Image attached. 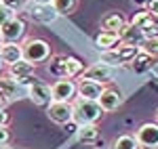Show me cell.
<instances>
[{"instance_id": "obj_1", "label": "cell", "mask_w": 158, "mask_h": 149, "mask_svg": "<svg viewBox=\"0 0 158 149\" xmlns=\"http://www.w3.org/2000/svg\"><path fill=\"white\" fill-rule=\"evenodd\" d=\"M47 72L57 78H78V76L85 72V63L80 61L78 57H72V55H55L49 59V65H47Z\"/></svg>"}, {"instance_id": "obj_2", "label": "cell", "mask_w": 158, "mask_h": 149, "mask_svg": "<svg viewBox=\"0 0 158 149\" xmlns=\"http://www.w3.org/2000/svg\"><path fill=\"white\" fill-rule=\"evenodd\" d=\"M72 122L78 126H86V124H97L101 120V107L97 105V101H85V99H74L72 101Z\"/></svg>"}, {"instance_id": "obj_3", "label": "cell", "mask_w": 158, "mask_h": 149, "mask_svg": "<svg viewBox=\"0 0 158 149\" xmlns=\"http://www.w3.org/2000/svg\"><path fill=\"white\" fill-rule=\"evenodd\" d=\"M21 49H23V59L27 63H44L51 59V46L47 40H40V38H30V40H25L23 44H21Z\"/></svg>"}, {"instance_id": "obj_4", "label": "cell", "mask_w": 158, "mask_h": 149, "mask_svg": "<svg viewBox=\"0 0 158 149\" xmlns=\"http://www.w3.org/2000/svg\"><path fill=\"white\" fill-rule=\"evenodd\" d=\"M51 99L53 103H72L76 99V82L68 78H59L51 84Z\"/></svg>"}, {"instance_id": "obj_5", "label": "cell", "mask_w": 158, "mask_h": 149, "mask_svg": "<svg viewBox=\"0 0 158 149\" xmlns=\"http://www.w3.org/2000/svg\"><path fill=\"white\" fill-rule=\"evenodd\" d=\"M135 141L139 149H158V124L156 122H146L135 130Z\"/></svg>"}, {"instance_id": "obj_6", "label": "cell", "mask_w": 158, "mask_h": 149, "mask_svg": "<svg viewBox=\"0 0 158 149\" xmlns=\"http://www.w3.org/2000/svg\"><path fill=\"white\" fill-rule=\"evenodd\" d=\"M25 13H27V17H30L34 23H44V25L53 23V21L59 17V15L55 13V9H53V4H36V2H30L27 9H25Z\"/></svg>"}, {"instance_id": "obj_7", "label": "cell", "mask_w": 158, "mask_h": 149, "mask_svg": "<svg viewBox=\"0 0 158 149\" xmlns=\"http://www.w3.org/2000/svg\"><path fill=\"white\" fill-rule=\"evenodd\" d=\"M80 80H91V82H97V84H110V82H114V69L103 65V63H93L91 67H86L80 74Z\"/></svg>"}, {"instance_id": "obj_8", "label": "cell", "mask_w": 158, "mask_h": 149, "mask_svg": "<svg viewBox=\"0 0 158 149\" xmlns=\"http://www.w3.org/2000/svg\"><path fill=\"white\" fill-rule=\"evenodd\" d=\"M47 118H49L53 124L59 126H68L72 124V103H51L47 107Z\"/></svg>"}, {"instance_id": "obj_9", "label": "cell", "mask_w": 158, "mask_h": 149, "mask_svg": "<svg viewBox=\"0 0 158 149\" xmlns=\"http://www.w3.org/2000/svg\"><path fill=\"white\" fill-rule=\"evenodd\" d=\"M27 97L32 99L34 105L44 107V109L53 103V99H51V86H49V84H44V82H40V80L32 82V84L27 86Z\"/></svg>"}, {"instance_id": "obj_10", "label": "cell", "mask_w": 158, "mask_h": 149, "mask_svg": "<svg viewBox=\"0 0 158 149\" xmlns=\"http://www.w3.org/2000/svg\"><path fill=\"white\" fill-rule=\"evenodd\" d=\"M0 34H2L4 42H17L19 44V40L25 36V21L21 17H13L11 21H6L0 27Z\"/></svg>"}, {"instance_id": "obj_11", "label": "cell", "mask_w": 158, "mask_h": 149, "mask_svg": "<svg viewBox=\"0 0 158 149\" xmlns=\"http://www.w3.org/2000/svg\"><path fill=\"white\" fill-rule=\"evenodd\" d=\"M103 84L91 82V80H78L76 82V99H85V101H97L103 92Z\"/></svg>"}, {"instance_id": "obj_12", "label": "cell", "mask_w": 158, "mask_h": 149, "mask_svg": "<svg viewBox=\"0 0 158 149\" xmlns=\"http://www.w3.org/2000/svg\"><path fill=\"white\" fill-rule=\"evenodd\" d=\"M122 92L120 90H116V88H103V92H101V97L97 99V105L101 107V112H116L118 107L122 105Z\"/></svg>"}, {"instance_id": "obj_13", "label": "cell", "mask_w": 158, "mask_h": 149, "mask_svg": "<svg viewBox=\"0 0 158 149\" xmlns=\"http://www.w3.org/2000/svg\"><path fill=\"white\" fill-rule=\"evenodd\" d=\"M0 59H2V63H6V65H13V63L21 61L23 59L21 44H17V42H4L0 46Z\"/></svg>"}, {"instance_id": "obj_14", "label": "cell", "mask_w": 158, "mask_h": 149, "mask_svg": "<svg viewBox=\"0 0 158 149\" xmlns=\"http://www.w3.org/2000/svg\"><path fill=\"white\" fill-rule=\"evenodd\" d=\"M118 36H120L122 44H131V46H141V42L146 40L143 34H141V29L135 27V25H131L129 21H127V25L118 32Z\"/></svg>"}, {"instance_id": "obj_15", "label": "cell", "mask_w": 158, "mask_h": 149, "mask_svg": "<svg viewBox=\"0 0 158 149\" xmlns=\"http://www.w3.org/2000/svg\"><path fill=\"white\" fill-rule=\"evenodd\" d=\"M120 36L116 34V32H103L101 29V34H97L95 38V46H97L101 53H106V50H114L116 46H120Z\"/></svg>"}, {"instance_id": "obj_16", "label": "cell", "mask_w": 158, "mask_h": 149, "mask_svg": "<svg viewBox=\"0 0 158 149\" xmlns=\"http://www.w3.org/2000/svg\"><path fill=\"white\" fill-rule=\"evenodd\" d=\"M34 72H36V65H34V63H27L25 59H21V61L9 65V74H11L13 80H23V78H30V76H34Z\"/></svg>"}, {"instance_id": "obj_17", "label": "cell", "mask_w": 158, "mask_h": 149, "mask_svg": "<svg viewBox=\"0 0 158 149\" xmlns=\"http://www.w3.org/2000/svg\"><path fill=\"white\" fill-rule=\"evenodd\" d=\"M124 25H127V19L122 17V13H108V15L101 17V27H103V32H116V34H118Z\"/></svg>"}, {"instance_id": "obj_18", "label": "cell", "mask_w": 158, "mask_h": 149, "mask_svg": "<svg viewBox=\"0 0 158 149\" xmlns=\"http://www.w3.org/2000/svg\"><path fill=\"white\" fill-rule=\"evenodd\" d=\"M76 137H78V141H80V143H85V145H93V143H97V139H99V128H97V124L78 126Z\"/></svg>"}, {"instance_id": "obj_19", "label": "cell", "mask_w": 158, "mask_h": 149, "mask_svg": "<svg viewBox=\"0 0 158 149\" xmlns=\"http://www.w3.org/2000/svg\"><path fill=\"white\" fill-rule=\"evenodd\" d=\"M17 92H19V84H17V80L0 76V95H2L6 101H13V99H17Z\"/></svg>"}, {"instance_id": "obj_20", "label": "cell", "mask_w": 158, "mask_h": 149, "mask_svg": "<svg viewBox=\"0 0 158 149\" xmlns=\"http://www.w3.org/2000/svg\"><path fill=\"white\" fill-rule=\"evenodd\" d=\"M131 63H133L131 67H133L135 74H143V72H148V69L154 67V57H150V55H146V53H139Z\"/></svg>"}, {"instance_id": "obj_21", "label": "cell", "mask_w": 158, "mask_h": 149, "mask_svg": "<svg viewBox=\"0 0 158 149\" xmlns=\"http://www.w3.org/2000/svg\"><path fill=\"white\" fill-rule=\"evenodd\" d=\"M116 53H118V57H120V63L122 65H127V63H131L141 53L139 46H131V44H120V46H116Z\"/></svg>"}, {"instance_id": "obj_22", "label": "cell", "mask_w": 158, "mask_h": 149, "mask_svg": "<svg viewBox=\"0 0 158 149\" xmlns=\"http://www.w3.org/2000/svg\"><path fill=\"white\" fill-rule=\"evenodd\" d=\"M53 9L57 15H72L78 9V0H53Z\"/></svg>"}, {"instance_id": "obj_23", "label": "cell", "mask_w": 158, "mask_h": 149, "mask_svg": "<svg viewBox=\"0 0 158 149\" xmlns=\"http://www.w3.org/2000/svg\"><path fill=\"white\" fill-rule=\"evenodd\" d=\"M112 149H139L133 135H120L112 141Z\"/></svg>"}, {"instance_id": "obj_24", "label": "cell", "mask_w": 158, "mask_h": 149, "mask_svg": "<svg viewBox=\"0 0 158 149\" xmlns=\"http://www.w3.org/2000/svg\"><path fill=\"white\" fill-rule=\"evenodd\" d=\"M99 63H103V65H108V67H120V57H118V53H116V49L114 50H106V53H101V59H99Z\"/></svg>"}, {"instance_id": "obj_25", "label": "cell", "mask_w": 158, "mask_h": 149, "mask_svg": "<svg viewBox=\"0 0 158 149\" xmlns=\"http://www.w3.org/2000/svg\"><path fill=\"white\" fill-rule=\"evenodd\" d=\"M139 49H141V53H146V55H150V57H158V36L143 40Z\"/></svg>"}, {"instance_id": "obj_26", "label": "cell", "mask_w": 158, "mask_h": 149, "mask_svg": "<svg viewBox=\"0 0 158 149\" xmlns=\"http://www.w3.org/2000/svg\"><path fill=\"white\" fill-rule=\"evenodd\" d=\"M4 6H9L11 11H15V13H19V11H25L27 9V4L32 2V0H0Z\"/></svg>"}, {"instance_id": "obj_27", "label": "cell", "mask_w": 158, "mask_h": 149, "mask_svg": "<svg viewBox=\"0 0 158 149\" xmlns=\"http://www.w3.org/2000/svg\"><path fill=\"white\" fill-rule=\"evenodd\" d=\"M13 17H17V13H15V11H11L9 6H4V4L0 2V27H2V25L6 23V21H11Z\"/></svg>"}, {"instance_id": "obj_28", "label": "cell", "mask_w": 158, "mask_h": 149, "mask_svg": "<svg viewBox=\"0 0 158 149\" xmlns=\"http://www.w3.org/2000/svg\"><path fill=\"white\" fill-rule=\"evenodd\" d=\"M11 143V132H9V126H0V149L6 147Z\"/></svg>"}, {"instance_id": "obj_29", "label": "cell", "mask_w": 158, "mask_h": 149, "mask_svg": "<svg viewBox=\"0 0 158 149\" xmlns=\"http://www.w3.org/2000/svg\"><path fill=\"white\" fill-rule=\"evenodd\" d=\"M146 11L150 13V15L158 17V0H148L146 2Z\"/></svg>"}, {"instance_id": "obj_30", "label": "cell", "mask_w": 158, "mask_h": 149, "mask_svg": "<svg viewBox=\"0 0 158 149\" xmlns=\"http://www.w3.org/2000/svg\"><path fill=\"white\" fill-rule=\"evenodd\" d=\"M11 122V116L6 112V107H0V126H9Z\"/></svg>"}, {"instance_id": "obj_31", "label": "cell", "mask_w": 158, "mask_h": 149, "mask_svg": "<svg viewBox=\"0 0 158 149\" xmlns=\"http://www.w3.org/2000/svg\"><path fill=\"white\" fill-rule=\"evenodd\" d=\"M32 2H36V4H53V0H32Z\"/></svg>"}, {"instance_id": "obj_32", "label": "cell", "mask_w": 158, "mask_h": 149, "mask_svg": "<svg viewBox=\"0 0 158 149\" xmlns=\"http://www.w3.org/2000/svg\"><path fill=\"white\" fill-rule=\"evenodd\" d=\"M148 0H133V4H137V6H146Z\"/></svg>"}, {"instance_id": "obj_33", "label": "cell", "mask_w": 158, "mask_h": 149, "mask_svg": "<svg viewBox=\"0 0 158 149\" xmlns=\"http://www.w3.org/2000/svg\"><path fill=\"white\" fill-rule=\"evenodd\" d=\"M6 103H9V101H6L4 97H2V95H0V107H6Z\"/></svg>"}, {"instance_id": "obj_34", "label": "cell", "mask_w": 158, "mask_h": 149, "mask_svg": "<svg viewBox=\"0 0 158 149\" xmlns=\"http://www.w3.org/2000/svg\"><path fill=\"white\" fill-rule=\"evenodd\" d=\"M152 72H154V76H156V80H158V63L154 65V67H152Z\"/></svg>"}, {"instance_id": "obj_35", "label": "cell", "mask_w": 158, "mask_h": 149, "mask_svg": "<svg viewBox=\"0 0 158 149\" xmlns=\"http://www.w3.org/2000/svg\"><path fill=\"white\" fill-rule=\"evenodd\" d=\"M2 65H4V63H2V59H0V76H2Z\"/></svg>"}, {"instance_id": "obj_36", "label": "cell", "mask_w": 158, "mask_h": 149, "mask_svg": "<svg viewBox=\"0 0 158 149\" xmlns=\"http://www.w3.org/2000/svg\"><path fill=\"white\" fill-rule=\"evenodd\" d=\"M2 44H4V40H2V34H0V46H2Z\"/></svg>"}, {"instance_id": "obj_37", "label": "cell", "mask_w": 158, "mask_h": 149, "mask_svg": "<svg viewBox=\"0 0 158 149\" xmlns=\"http://www.w3.org/2000/svg\"><path fill=\"white\" fill-rule=\"evenodd\" d=\"M156 124H158V109H156Z\"/></svg>"}]
</instances>
